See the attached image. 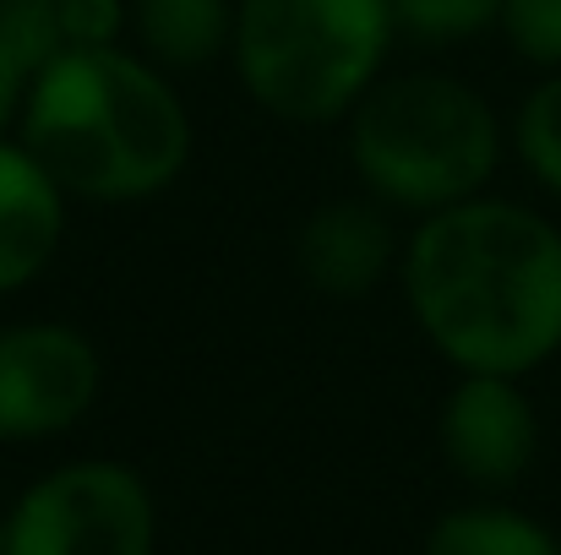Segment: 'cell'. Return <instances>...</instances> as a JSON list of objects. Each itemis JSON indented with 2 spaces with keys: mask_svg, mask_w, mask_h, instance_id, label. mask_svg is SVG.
<instances>
[{
  "mask_svg": "<svg viewBox=\"0 0 561 555\" xmlns=\"http://www.w3.org/2000/svg\"><path fill=\"white\" fill-rule=\"evenodd\" d=\"M420 338L453 370L535 375L561 355V223L507 196L425 212L398 256Z\"/></svg>",
  "mask_w": 561,
  "mask_h": 555,
  "instance_id": "cell-1",
  "label": "cell"
},
{
  "mask_svg": "<svg viewBox=\"0 0 561 555\" xmlns=\"http://www.w3.org/2000/svg\"><path fill=\"white\" fill-rule=\"evenodd\" d=\"M16 142L71 201H148L186 175L191 109L137 49H60L22 93Z\"/></svg>",
  "mask_w": 561,
  "mask_h": 555,
  "instance_id": "cell-2",
  "label": "cell"
},
{
  "mask_svg": "<svg viewBox=\"0 0 561 555\" xmlns=\"http://www.w3.org/2000/svg\"><path fill=\"white\" fill-rule=\"evenodd\" d=\"M507 153L502 115L453 71H381L350 109V164L387 212H442L480 196Z\"/></svg>",
  "mask_w": 561,
  "mask_h": 555,
  "instance_id": "cell-3",
  "label": "cell"
},
{
  "mask_svg": "<svg viewBox=\"0 0 561 555\" xmlns=\"http://www.w3.org/2000/svg\"><path fill=\"white\" fill-rule=\"evenodd\" d=\"M398 44L387 0H234L229 66L284 126H333L371 93Z\"/></svg>",
  "mask_w": 561,
  "mask_h": 555,
  "instance_id": "cell-4",
  "label": "cell"
},
{
  "mask_svg": "<svg viewBox=\"0 0 561 555\" xmlns=\"http://www.w3.org/2000/svg\"><path fill=\"white\" fill-rule=\"evenodd\" d=\"M5 555H153L159 507L121 458H71L38 474L11 507Z\"/></svg>",
  "mask_w": 561,
  "mask_h": 555,
  "instance_id": "cell-5",
  "label": "cell"
},
{
  "mask_svg": "<svg viewBox=\"0 0 561 555\" xmlns=\"http://www.w3.org/2000/svg\"><path fill=\"white\" fill-rule=\"evenodd\" d=\"M104 392V360L71 322L0 327V441L27 447L77 430Z\"/></svg>",
  "mask_w": 561,
  "mask_h": 555,
  "instance_id": "cell-6",
  "label": "cell"
},
{
  "mask_svg": "<svg viewBox=\"0 0 561 555\" xmlns=\"http://www.w3.org/2000/svg\"><path fill=\"white\" fill-rule=\"evenodd\" d=\"M436 441L463 485L485 496L513 490L540 458V414L524 392V375L458 370L436 408Z\"/></svg>",
  "mask_w": 561,
  "mask_h": 555,
  "instance_id": "cell-7",
  "label": "cell"
},
{
  "mask_svg": "<svg viewBox=\"0 0 561 555\" xmlns=\"http://www.w3.org/2000/svg\"><path fill=\"white\" fill-rule=\"evenodd\" d=\"M398 256L392 212L376 196H333L295 229V267L328 300H366Z\"/></svg>",
  "mask_w": 561,
  "mask_h": 555,
  "instance_id": "cell-8",
  "label": "cell"
},
{
  "mask_svg": "<svg viewBox=\"0 0 561 555\" xmlns=\"http://www.w3.org/2000/svg\"><path fill=\"white\" fill-rule=\"evenodd\" d=\"M66 190L16 142L0 137V294L38 284L66 240Z\"/></svg>",
  "mask_w": 561,
  "mask_h": 555,
  "instance_id": "cell-9",
  "label": "cell"
},
{
  "mask_svg": "<svg viewBox=\"0 0 561 555\" xmlns=\"http://www.w3.org/2000/svg\"><path fill=\"white\" fill-rule=\"evenodd\" d=\"M131 33L159 71H202L229 55L234 0H131Z\"/></svg>",
  "mask_w": 561,
  "mask_h": 555,
  "instance_id": "cell-10",
  "label": "cell"
},
{
  "mask_svg": "<svg viewBox=\"0 0 561 555\" xmlns=\"http://www.w3.org/2000/svg\"><path fill=\"white\" fill-rule=\"evenodd\" d=\"M420 555H561V540L518 507L469 501L431 523Z\"/></svg>",
  "mask_w": 561,
  "mask_h": 555,
  "instance_id": "cell-11",
  "label": "cell"
},
{
  "mask_svg": "<svg viewBox=\"0 0 561 555\" xmlns=\"http://www.w3.org/2000/svg\"><path fill=\"white\" fill-rule=\"evenodd\" d=\"M513 153L518 164L535 175V185H546L551 196H561V71H546L529 99L513 115Z\"/></svg>",
  "mask_w": 561,
  "mask_h": 555,
  "instance_id": "cell-12",
  "label": "cell"
},
{
  "mask_svg": "<svg viewBox=\"0 0 561 555\" xmlns=\"http://www.w3.org/2000/svg\"><path fill=\"white\" fill-rule=\"evenodd\" d=\"M392 22L414 44H469L496 27L502 0H387Z\"/></svg>",
  "mask_w": 561,
  "mask_h": 555,
  "instance_id": "cell-13",
  "label": "cell"
},
{
  "mask_svg": "<svg viewBox=\"0 0 561 555\" xmlns=\"http://www.w3.org/2000/svg\"><path fill=\"white\" fill-rule=\"evenodd\" d=\"M0 49L27 71V82L66 49L55 0H0Z\"/></svg>",
  "mask_w": 561,
  "mask_h": 555,
  "instance_id": "cell-14",
  "label": "cell"
},
{
  "mask_svg": "<svg viewBox=\"0 0 561 555\" xmlns=\"http://www.w3.org/2000/svg\"><path fill=\"white\" fill-rule=\"evenodd\" d=\"M496 33L524 66L561 71V0H502Z\"/></svg>",
  "mask_w": 561,
  "mask_h": 555,
  "instance_id": "cell-15",
  "label": "cell"
},
{
  "mask_svg": "<svg viewBox=\"0 0 561 555\" xmlns=\"http://www.w3.org/2000/svg\"><path fill=\"white\" fill-rule=\"evenodd\" d=\"M66 49H121L131 33V0H55Z\"/></svg>",
  "mask_w": 561,
  "mask_h": 555,
  "instance_id": "cell-16",
  "label": "cell"
},
{
  "mask_svg": "<svg viewBox=\"0 0 561 555\" xmlns=\"http://www.w3.org/2000/svg\"><path fill=\"white\" fill-rule=\"evenodd\" d=\"M22 93H27V71L0 49V137H5V126L22 115Z\"/></svg>",
  "mask_w": 561,
  "mask_h": 555,
  "instance_id": "cell-17",
  "label": "cell"
},
{
  "mask_svg": "<svg viewBox=\"0 0 561 555\" xmlns=\"http://www.w3.org/2000/svg\"><path fill=\"white\" fill-rule=\"evenodd\" d=\"M11 551V518H5V507H0V555Z\"/></svg>",
  "mask_w": 561,
  "mask_h": 555,
  "instance_id": "cell-18",
  "label": "cell"
}]
</instances>
